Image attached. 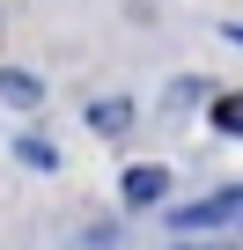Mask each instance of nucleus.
Segmentation results:
<instances>
[{
    "instance_id": "1",
    "label": "nucleus",
    "mask_w": 243,
    "mask_h": 250,
    "mask_svg": "<svg viewBox=\"0 0 243 250\" xmlns=\"http://www.w3.org/2000/svg\"><path fill=\"white\" fill-rule=\"evenodd\" d=\"M170 221L177 228H228V221H243V184H228V191H214V199H199V206H184Z\"/></svg>"
},
{
    "instance_id": "2",
    "label": "nucleus",
    "mask_w": 243,
    "mask_h": 250,
    "mask_svg": "<svg viewBox=\"0 0 243 250\" xmlns=\"http://www.w3.org/2000/svg\"><path fill=\"white\" fill-rule=\"evenodd\" d=\"M0 103L37 110V103H44V81H37V74H22V66H0Z\"/></svg>"
},
{
    "instance_id": "3",
    "label": "nucleus",
    "mask_w": 243,
    "mask_h": 250,
    "mask_svg": "<svg viewBox=\"0 0 243 250\" xmlns=\"http://www.w3.org/2000/svg\"><path fill=\"white\" fill-rule=\"evenodd\" d=\"M170 191V169H155V162H140V169H126V206H155Z\"/></svg>"
},
{
    "instance_id": "4",
    "label": "nucleus",
    "mask_w": 243,
    "mask_h": 250,
    "mask_svg": "<svg viewBox=\"0 0 243 250\" xmlns=\"http://www.w3.org/2000/svg\"><path fill=\"white\" fill-rule=\"evenodd\" d=\"M88 125H96V133H126V125H133V103L126 96H103V103H88Z\"/></svg>"
},
{
    "instance_id": "5",
    "label": "nucleus",
    "mask_w": 243,
    "mask_h": 250,
    "mask_svg": "<svg viewBox=\"0 0 243 250\" xmlns=\"http://www.w3.org/2000/svg\"><path fill=\"white\" fill-rule=\"evenodd\" d=\"M15 155H22V162H30V169H59V147H52V140H22V147H15Z\"/></svg>"
},
{
    "instance_id": "6",
    "label": "nucleus",
    "mask_w": 243,
    "mask_h": 250,
    "mask_svg": "<svg viewBox=\"0 0 243 250\" xmlns=\"http://www.w3.org/2000/svg\"><path fill=\"white\" fill-rule=\"evenodd\" d=\"M214 125H221V133H243V96H221L214 103Z\"/></svg>"
}]
</instances>
